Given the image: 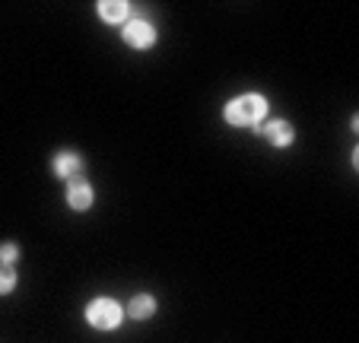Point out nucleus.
<instances>
[{"mask_svg": "<svg viewBox=\"0 0 359 343\" xmlns=\"http://www.w3.org/2000/svg\"><path fill=\"white\" fill-rule=\"evenodd\" d=\"M271 114V99L264 93H242L223 105V121L229 128H248L258 130Z\"/></svg>", "mask_w": 359, "mask_h": 343, "instance_id": "obj_1", "label": "nucleus"}, {"mask_svg": "<svg viewBox=\"0 0 359 343\" xmlns=\"http://www.w3.org/2000/svg\"><path fill=\"white\" fill-rule=\"evenodd\" d=\"M95 13H99V20L105 26H124L130 20V4L128 0H99Z\"/></svg>", "mask_w": 359, "mask_h": 343, "instance_id": "obj_7", "label": "nucleus"}, {"mask_svg": "<svg viewBox=\"0 0 359 343\" xmlns=\"http://www.w3.org/2000/svg\"><path fill=\"white\" fill-rule=\"evenodd\" d=\"M156 296L153 292H137V296H130V302L124 305V315L130 318V321H149V318H156Z\"/></svg>", "mask_w": 359, "mask_h": 343, "instance_id": "obj_8", "label": "nucleus"}, {"mask_svg": "<svg viewBox=\"0 0 359 343\" xmlns=\"http://www.w3.org/2000/svg\"><path fill=\"white\" fill-rule=\"evenodd\" d=\"M16 283H20L16 267H4V264H0V296H10V292L16 290Z\"/></svg>", "mask_w": 359, "mask_h": 343, "instance_id": "obj_9", "label": "nucleus"}, {"mask_svg": "<svg viewBox=\"0 0 359 343\" xmlns=\"http://www.w3.org/2000/svg\"><path fill=\"white\" fill-rule=\"evenodd\" d=\"M121 41L128 48H134V51H149V48H156L159 32H156V26H153L149 20L130 16V20L121 26Z\"/></svg>", "mask_w": 359, "mask_h": 343, "instance_id": "obj_3", "label": "nucleus"}, {"mask_svg": "<svg viewBox=\"0 0 359 343\" xmlns=\"http://www.w3.org/2000/svg\"><path fill=\"white\" fill-rule=\"evenodd\" d=\"M83 318H86V324L93 330H99V334H111V330H118L124 324V305L118 302L115 296H95L86 302V309H83Z\"/></svg>", "mask_w": 359, "mask_h": 343, "instance_id": "obj_2", "label": "nucleus"}, {"mask_svg": "<svg viewBox=\"0 0 359 343\" xmlns=\"http://www.w3.org/2000/svg\"><path fill=\"white\" fill-rule=\"evenodd\" d=\"M83 168H86V159H83L76 149H61V153L51 159V172H55V178H64V182L83 175Z\"/></svg>", "mask_w": 359, "mask_h": 343, "instance_id": "obj_6", "label": "nucleus"}, {"mask_svg": "<svg viewBox=\"0 0 359 343\" xmlns=\"http://www.w3.org/2000/svg\"><path fill=\"white\" fill-rule=\"evenodd\" d=\"M20 245L16 242H0V264L4 267H16V261H20Z\"/></svg>", "mask_w": 359, "mask_h": 343, "instance_id": "obj_10", "label": "nucleus"}, {"mask_svg": "<svg viewBox=\"0 0 359 343\" xmlns=\"http://www.w3.org/2000/svg\"><path fill=\"white\" fill-rule=\"evenodd\" d=\"M64 201H67V207L74 210V213H86L95 203V188L83 175H76V178H70L67 188H64Z\"/></svg>", "mask_w": 359, "mask_h": 343, "instance_id": "obj_4", "label": "nucleus"}, {"mask_svg": "<svg viewBox=\"0 0 359 343\" xmlns=\"http://www.w3.org/2000/svg\"><path fill=\"white\" fill-rule=\"evenodd\" d=\"M258 130L273 149H290L292 143H296V128H292V121H286V118H271V121H264Z\"/></svg>", "mask_w": 359, "mask_h": 343, "instance_id": "obj_5", "label": "nucleus"}]
</instances>
